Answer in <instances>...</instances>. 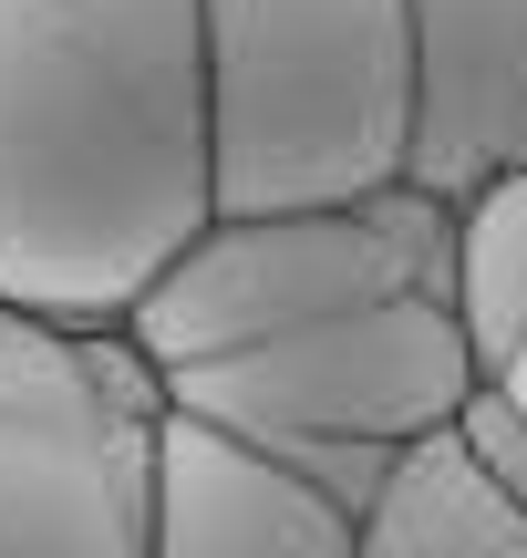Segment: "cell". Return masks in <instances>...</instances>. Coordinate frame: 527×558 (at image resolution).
<instances>
[{"label":"cell","mask_w":527,"mask_h":558,"mask_svg":"<svg viewBox=\"0 0 527 558\" xmlns=\"http://www.w3.org/2000/svg\"><path fill=\"white\" fill-rule=\"evenodd\" d=\"M207 218L197 0H0V311L124 331Z\"/></svg>","instance_id":"1"},{"label":"cell","mask_w":527,"mask_h":558,"mask_svg":"<svg viewBox=\"0 0 527 558\" xmlns=\"http://www.w3.org/2000/svg\"><path fill=\"white\" fill-rule=\"evenodd\" d=\"M207 186L218 218L352 207L414 156V11L404 0H197Z\"/></svg>","instance_id":"2"},{"label":"cell","mask_w":527,"mask_h":558,"mask_svg":"<svg viewBox=\"0 0 527 558\" xmlns=\"http://www.w3.org/2000/svg\"><path fill=\"white\" fill-rule=\"evenodd\" d=\"M476 373L487 362H476L455 300L445 290H393V300H363V311L301 320V331L238 341V352L176 362L156 383H166V403H186V414L269 445L280 465H301L321 497L363 507L383 486L393 445L434 435L466 403Z\"/></svg>","instance_id":"3"},{"label":"cell","mask_w":527,"mask_h":558,"mask_svg":"<svg viewBox=\"0 0 527 558\" xmlns=\"http://www.w3.org/2000/svg\"><path fill=\"white\" fill-rule=\"evenodd\" d=\"M156 424L124 331L0 311V558H156Z\"/></svg>","instance_id":"4"},{"label":"cell","mask_w":527,"mask_h":558,"mask_svg":"<svg viewBox=\"0 0 527 558\" xmlns=\"http://www.w3.org/2000/svg\"><path fill=\"white\" fill-rule=\"evenodd\" d=\"M445 228L455 207L425 197V186H383V197H352V207L207 218L145 279V300L124 311V341L156 373H176V362L238 352V341L301 331V320L363 311V300H393V290H445Z\"/></svg>","instance_id":"5"},{"label":"cell","mask_w":527,"mask_h":558,"mask_svg":"<svg viewBox=\"0 0 527 558\" xmlns=\"http://www.w3.org/2000/svg\"><path fill=\"white\" fill-rule=\"evenodd\" d=\"M156 558H352V507L228 424L166 403L156 424Z\"/></svg>","instance_id":"6"},{"label":"cell","mask_w":527,"mask_h":558,"mask_svg":"<svg viewBox=\"0 0 527 558\" xmlns=\"http://www.w3.org/2000/svg\"><path fill=\"white\" fill-rule=\"evenodd\" d=\"M414 11V156L404 186L466 197L527 135V0H404Z\"/></svg>","instance_id":"7"},{"label":"cell","mask_w":527,"mask_h":558,"mask_svg":"<svg viewBox=\"0 0 527 558\" xmlns=\"http://www.w3.org/2000/svg\"><path fill=\"white\" fill-rule=\"evenodd\" d=\"M352 558H527V507L434 424L393 445L383 486L352 507Z\"/></svg>","instance_id":"8"},{"label":"cell","mask_w":527,"mask_h":558,"mask_svg":"<svg viewBox=\"0 0 527 558\" xmlns=\"http://www.w3.org/2000/svg\"><path fill=\"white\" fill-rule=\"evenodd\" d=\"M445 300L466 320L476 362L507 373L517 341H527V166H497L455 197V228H445Z\"/></svg>","instance_id":"9"},{"label":"cell","mask_w":527,"mask_h":558,"mask_svg":"<svg viewBox=\"0 0 527 558\" xmlns=\"http://www.w3.org/2000/svg\"><path fill=\"white\" fill-rule=\"evenodd\" d=\"M445 424H455V445H466V456L527 507V393H517V383H507V373H476L466 403H455Z\"/></svg>","instance_id":"10"},{"label":"cell","mask_w":527,"mask_h":558,"mask_svg":"<svg viewBox=\"0 0 527 558\" xmlns=\"http://www.w3.org/2000/svg\"><path fill=\"white\" fill-rule=\"evenodd\" d=\"M507 383H517V393H527V341H517V362H507Z\"/></svg>","instance_id":"11"},{"label":"cell","mask_w":527,"mask_h":558,"mask_svg":"<svg viewBox=\"0 0 527 558\" xmlns=\"http://www.w3.org/2000/svg\"><path fill=\"white\" fill-rule=\"evenodd\" d=\"M507 166H527V135H517V156H507Z\"/></svg>","instance_id":"12"}]
</instances>
